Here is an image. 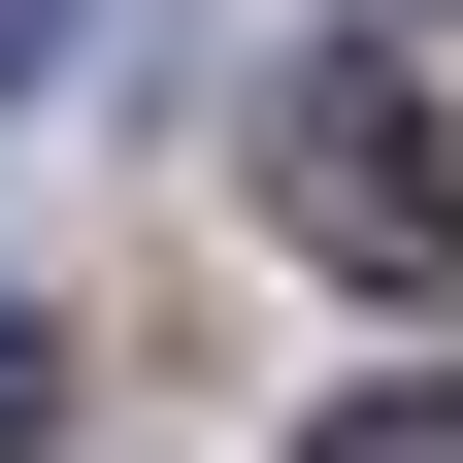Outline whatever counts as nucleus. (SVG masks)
Here are the masks:
<instances>
[{"mask_svg": "<svg viewBox=\"0 0 463 463\" xmlns=\"http://www.w3.org/2000/svg\"><path fill=\"white\" fill-rule=\"evenodd\" d=\"M265 199H298L364 298H430V265H463V133H430L397 67H265Z\"/></svg>", "mask_w": 463, "mask_h": 463, "instance_id": "1", "label": "nucleus"}, {"mask_svg": "<svg viewBox=\"0 0 463 463\" xmlns=\"http://www.w3.org/2000/svg\"><path fill=\"white\" fill-rule=\"evenodd\" d=\"M331 463H463V397H364V430H331Z\"/></svg>", "mask_w": 463, "mask_h": 463, "instance_id": "2", "label": "nucleus"}, {"mask_svg": "<svg viewBox=\"0 0 463 463\" xmlns=\"http://www.w3.org/2000/svg\"><path fill=\"white\" fill-rule=\"evenodd\" d=\"M67 33H99V0H0V99H33V67H67Z\"/></svg>", "mask_w": 463, "mask_h": 463, "instance_id": "3", "label": "nucleus"}, {"mask_svg": "<svg viewBox=\"0 0 463 463\" xmlns=\"http://www.w3.org/2000/svg\"><path fill=\"white\" fill-rule=\"evenodd\" d=\"M33 397H67V331H33V298H0V430H33Z\"/></svg>", "mask_w": 463, "mask_h": 463, "instance_id": "4", "label": "nucleus"}]
</instances>
